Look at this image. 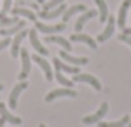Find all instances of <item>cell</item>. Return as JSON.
Here are the masks:
<instances>
[{
	"label": "cell",
	"instance_id": "1",
	"mask_svg": "<svg viewBox=\"0 0 131 127\" xmlns=\"http://www.w3.org/2000/svg\"><path fill=\"white\" fill-rule=\"evenodd\" d=\"M108 110H109V105H108V102H103V104H101V107L97 109L96 112H94V114H91V116H86L84 119H82V122L84 124H96V122H101V120H103V117L106 116V114H108Z\"/></svg>",
	"mask_w": 131,
	"mask_h": 127
},
{
	"label": "cell",
	"instance_id": "2",
	"mask_svg": "<svg viewBox=\"0 0 131 127\" xmlns=\"http://www.w3.org/2000/svg\"><path fill=\"white\" fill-rule=\"evenodd\" d=\"M77 92L74 89L64 87V89H56V90H50L46 95V102H52L54 99H59V97H76Z\"/></svg>",
	"mask_w": 131,
	"mask_h": 127
},
{
	"label": "cell",
	"instance_id": "3",
	"mask_svg": "<svg viewBox=\"0 0 131 127\" xmlns=\"http://www.w3.org/2000/svg\"><path fill=\"white\" fill-rule=\"evenodd\" d=\"M20 59H22V72L19 74V79L25 80L27 75L30 74V62H32V57L29 55L27 49H20Z\"/></svg>",
	"mask_w": 131,
	"mask_h": 127
},
{
	"label": "cell",
	"instance_id": "4",
	"mask_svg": "<svg viewBox=\"0 0 131 127\" xmlns=\"http://www.w3.org/2000/svg\"><path fill=\"white\" fill-rule=\"evenodd\" d=\"M72 82H86V84L93 85V89H96V90H101V89H103L101 82L97 80L94 75H91V74H76Z\"/></svg>",
	"mask_w": 131,
	"mask_h": 127
},
{
	"label": "cell",
	"instance_id": "5",
	"mask_svg": "<svg viewBox=\"0 0 131 127\" xmlns=\"http://www.w3.org/2000/svg\"><path fill=\"white\" fill-rule=\"evenodd\" d=\"M66 29V23H56V25H46L42 22H35V30L44 32L46 35H54L56 32H62Z\"/></svg>",
	"mask_w": 131,
	"mask_h": 127
},
{
	"label": "cell",
	"instance_id": "6",
	"mask_svg": "<svg viewBox=\"0 0 131 127\" xmlns=\"http://www.w3.org/2000/svg\"><path fill=\"white\" fill-rule=\"evenodd\" d=\"M59 57L64 59L69 65H76V67L77 65H86L89 62L88 57H74V55H71L69 52H66V50H61V52H59Z\"/></svg>",
	"mask_w": 131,
	"mask_h": 127
},
{
	"label": "cell",
	"instance_id": "7",
	"mask_svg": "<svg viewBox=\"0 0 131 127\" xmlns=\"http://www.w3.org/2000/svg\"><path fill=\"white\" fill-rule=\"evenodd\" d=\"M27 82H20V84H17L15 87L12 89V92H10V97H8V105H10L12 109H15L17 107V100H19V95L27 89Z\"/></svg>",
	"mask_w": 131,
	"mask_h": 127
},
{
	"label": "cell",
	"instance_id": "8",
	"mask_svg": "<svg viewBox=\"0 0 131 127\" xmlns=\"http://www.w3.org/2000/svg\"><path fill=\"white\" fill-rule=\"evenodd\" d=\"M32 60L37 64L40 69L44 70V74H46V79L47 80H52V67H50V64L46 60V59L42 57V55H39V54H35L34 57H32Z\"/></svg>",
	"mask_w": 131,
	"mask_h": 127
},
{
	"label": "cell",
	"instance_id": "9",
	"mask_svg": "<svg viewBox=\"0 0 131 127\" xmlns=\"http://www.w3.org/2000/svg\"><path fill=\"white\" fill-rule=\"evenodd\" d=\"M29 39H30V44H32V47H34L35 50H37V54L39 55H47L49 54V50L46 49V47L42 45V44H40V40H39V37H37V30H29Z\"/></svg>",
	"mask_w": 131,
	"mask_h": 127
},
{
	"label": "cell",
	"instance_id": "10",
	"mask_svg": "<svg viewBox=\"0 0 131 127\" xmlns=\"http://www.w3.org/2000/svg\"><path fill=\"white\" fill-rule=\"evenodd\" d=\"M25 35H29V30H20L19 34L12 39V57H19L20 55V44H22V40L25 39Z\"/></svg>",
	"mask_w": 131,
	"mask_h": 127
},
{
	"label": "cell",
	"instance_id": "11",
	"mask_svg": "<svg viewBox=\"0 0 131 127\" xmlns=\"http://www.w3.org/2000/svg\"><path fill=\"white\" fill-rule=\"evenodd\" d=\"M114 29H116V20H114V17H108L106 29H104V30L99 34V37H97V42H106V40H108L109 37L114 34Z\"/></svg>",
	"mask_w": 131,
	"mask_h": 127
},
{
	"label": "cell",
	"instance_id": "12",
	"mask_svg": "<svg viewBox=\"0 0 131 127\" xmlns=\"http://www.w3.org/2000/svg\"><path fill=\"white\" fill-rule=\"evenodd\" d=\"M66 10H67V8H66V4H61L59 7L52 8V10H49V12H44V10H42L40 13H39V17H40V19H46V20H52V19H57V17H61Z\"/></svg>",
	"mask_w": 131,
	"mask_h": 127
},
{
	"label": "cell",
	"instance_id": "13",
	"mask_svg": "<svg viewBox=\"0 0 131 127\" xmlns=\"http://www.w3.org/2000/svg\"><path fill=\"white\" fill-rule=\"evenodd\" d=\"M131 7V0H124L119 7V12H118V25L119 29H126V15H128V8Z\"/></svg>",
	"mask_w": 131,
	"mask_h": 127
},
{
	"label": "cell",
	"instance_id": "14",
	"mask_svg": "<svg viewBox=\"0 0 131 127\" xmlns=\"http://www.w3.org/2000/svg\"><path fill=\"white\" fill-rule=\"evenodd\" d=\"M54 67H56V70H61V72H66V74H72V75L79 74V67L69 65V64L62 62L61 59H54Z\"/></svg>",
	"mask_w": 131,
	"mask_h": 127
},
{
	"label": "cell",
	"instance_id": "15",
	"mask_svg": "<svg viewBox=\"0 0 131 127\" xmlns=\"http://www.w3.org/2000/svg\"><path fill=\"white\" fill-rule=\"evenodd\" d=\"M0 117H2L5 122H10V124H14V125H20V124H22V119L17 117V116H12L10 112H8V109L5 107L2 102H0Z\"/></svg>",
	"mask_w": 131,
	"mask_h": 127
},
{
	"label": "cell",
	"instance_id": "16",
	"mask_svg": "<svg viewBox=\"0 0 131 127\" xmlns=\"http://www.w3.org/2000/svg\"><path fill=\"white\" fill-rule=\"evenodd\" d=\"M96 17V10H86V12H82V15H79V19H77V22H76V32H81L82 29H84V25H86V22L88 20H91V19H94Z\"/></svg>",
	"mask_w": 131,
	"mask_h": 127
},
{
	"label": "cell",
	"instance_id": "17",
	"mask_svg": "<svg viewBox=\"0 0 131 127\" xmlns=\"http://www.w3.org/2000/svg\"><path fill=\"white\" fill-rule=\"evenodd\" d=\"M46 42H50V44H59V45H61L62 49L66 50V52H71V49H72V45H71L69 40L64 39V37H59V35H47V37H46Z\"/></svg>",
	"mask_w": 131,
	"mask_h": 127
},
{
	"label": "cell",
	"instance_id": "18",
	"mask_svg": "<svg viewBox=\"0 0 131 127\" xmlns=\"http://www.w3.org/2000/svg\"><path fill=\"white\" fill-rule=\"evenodd\" d=\"M79 12H86V5H82V4H77V5H72V7H69L67 10L62 13V22L64 23H67L69 22V19H72L76 13H79Z\"/></svg>",
	"mask_w": 131,
	"mask_h": 127
},
{
	"label": "cell",
	"instance_id": "19",
	"mask_svg": "<svg viewBox=\"0 0 131 127\" xmlns=\"http://www.w3.org/2000/svg\"><path fill=\"white\" fill-rule=\"evenodd\" d=\"M71 40H72V42H82V44H86V45H89L91 49H96L97 47L96 40H94L93 37L86 35V34H72L71 35Z\"/></svg>",
	"mask_w": 131,
	"mask_h": 127
},
{
	"label": "cell",
	"instance_id": "20",
	"mask_svg": "<svg viewBox=\"0 0 131 127\" xmlns=\"http://www.w3.org/2000/svg\"><path fill=\"white\" fill-rule=\"evenodd\" d=\"M12 13L14 15H20V17H25L27 20H30V22H37V17H35V13L30 10V8H25V7H14V10H12Z\"/></svg>",
	"mask_w": 131,
	"mask_h": 127
},
{
	"label": "cell",
	"instance_id": "21",
	"mask_svg": "<svg viewBox=\"0 0 131 127\" xmlns=\"http://www.w3.org/2000/svg\"><path fill=\"white\" fill-rule=\"evenodd\" d=\"M24 27H25V22H24V20H19L17 23H14V25H10V27L2 29V30H0V34L4 35V37H8V35L19 34L20 30H24Z\"/></svg>",
	"mask_w": 131,
	"mask_h": 127
},
{
	"label": "cell",
	"instance_id": "22",
	"mask_svg": "<svg viewBox=\"0 0 131 127\" xmlns=\"http://www.w3.org/2000/svg\"><path fill=\"white\" fill-rule=\"evenodd\" d=\"M97 5V10H99V22L101 23H106L109 17V12H108V5H106V0H94Z\"/></svg>",
	"mask_w": 131,
	"mask_h": 127
},
{
	"label": "cell",
	"instance_id": "23",
	"mask_svg": "<svg viewBox=\"0 0 131 127\" xmlns=\"http://www.w3.org/2000/svg\"><path fill=\"white\" fill-rule=\"evenodd\" d=\"M129 116H123L119 120H113V122H99V127H126L129 124Z\"/></svg>",
	"mask_w": 131,
	"mask_h": 127
},
{
	"label": "cell",
	"instance_id": "24",
	"mask_svg": "<svg viewBox=\"0 0 131 127\" xmlns=\"http://www.w3.org/2000/svg\"><path fill=\"white\" fill-rule=\"evenodd\" d=\"M56 80H57L59 84H62L64 87H69V89L72 87V84H74L72 80H69V79L66 77V75H64V74L61 72V70H56Z\"/></svg>",
	"mask_w": 131,
	"mask_h": 127
},
{
	"label": "cell",
	"instance_id": "25",
	"mask_svg": "<svg viewBox=\"0 0 131 127\" xmlns=\"http://www.w3.org/2000/svg\"><path fill=\"white\" fill-rule=\"evenodd\" d=\"M17 7H25V8H32V10H39V4L37 2H30V0H17Z\"/></svg>",
	"mask_w": 131,
	"mask_h": 127
},
{
	"label": "cell",
	"instance_id": "26",
	"mask_svg": "<svg viewBox=\"0 0 131 127\" xmlns=\"http://www.w3.org/2000/svg\"><path fill=\"white\" fill-rule=\"evenodd\" d=\"M61 4H64V0H50V2H47V4L42 5V8H44V12H49V10H52V8L59 7Z\"/></svg>",
	"mask_w": 131,
	"mask_h": 127
},
{
	"label": "cell",
	"instance_id": "27",
	"mask_svg": "<svg viewBox=\"0 0 131 127\" xmlns=\"http://www.w3.org/2000/svg\"><path fill=\"white\" fill-rule=\"evenodd\" d=\"M12 10V0H4V5H2V13H7Z\"/></svg>",
	"mask_w": 131,
	"mask_h": 127
},
{
	"label": "cell",
	"instance_id": "28",
	"mask_svg": "<svg viewBox=\"0 0 131 127\" xmlns=\"http://www.w3.org/2000/svg\"><path fill=\"white\" fill-rule=\"evenodd\" d=\"M119 40H121V42H124V44H128V45L131 47V35L121 34V35H119Z\"/></svg>",
	"mask_w": 131,
	"mask_h": 127
},
{
	"label": "cell",
	"instance_id": "29",
	"mask_svg": "<svg viewBox=\"0 0 131 127\" xmlns=\"http://www.w3.org/2000/svg\"><path fill=\"white\" fill-rule=\"evenodd\" d=\"M10 44H12V40H10V39H7V37H5L4 40H0V50H4L5 47H8V45H10Z\"/></svg>",
	"mask_w": 131,
	"mask_h": 127
},
{
	"label": "cell",
	"instance_id": "30",
	"mask_svg": "<svg viewBox=\"0 0 131 127\" xmlns=\"http://www.w3.org/2000/svg\"><path fill=\"white\" fill-rule=\"evenodd\" d=\"M123 34H126V35H131V29H124V30H123Z\"/></svg>",
	"mask_w": 131,
	"mask_h": 127
},
{
	"label": "cell",
	"instance_id": "31",
	"mask_svg": "<svg viewBox=\"0 0 131 127\" xmlns=\"http://www.w3.org/2000/svg\"><path fill=\"white\" fill-rule=\"evenodd\" d=\"M4 124H5V120L2 119V117H0V127H4Z\"/></svg>",
	"mask_w": 131,
	"mask_h": 127
},
{
	"label": "cell",
	"instance_id": "32",
	"mask_svg": "<svg viewBox=\"0 0 131 127\" xmlns=\"http://www.w3.org/2000/svg\"><path fill=\"white\" fill-rule=\"evenodd\" d=\"M34 2H37V4H42V5H44V0H34Z\"/></svg>",
	"mask_w": 131,
	"mask_h": 127
},
{
	"label": "cell",
	"instance_id": "33",
	"mask_svg": "<svg viewBox=\"0 0 131 127\" xmlns=\"http://www.w3.org/2000/svg\"><path fill=\"white\" fill-rule=\"evenodd\" d=\"M126 127H131V120H129V124H128V125H126Z\"/></svg>",
	"mask_w": 131,
	"mask_h": 127
},
{
	"label": "cell",
	"instance_id": "34",
	"mask_svg": "<svg viewBox=\"0 0 131 127\" xmlns=\"http://www.w3.org/2000/svg\"><path fill=\"white\" fill-rule=\"evenodd\" d=\"M2 89H4V85H2V84H0V90H2Z\"/></svg>",
	"mask_w": 131,
	"mask_h": 127
},
{
	"label": "cell",
	"instance_id": "35",
	"mask_svg": "<svg viewBox=\"0 0 131 127\" xmlns=\"http://www.w3.org/2000/svg\"><path fill=\"white\" fill-rule=\"evenodd\" d=\"M39 127H46V125H44V124H40V125H39Z\"/></svg>",
	"mask_w": 131,
	"mask_h": 127
}]
</instances>
